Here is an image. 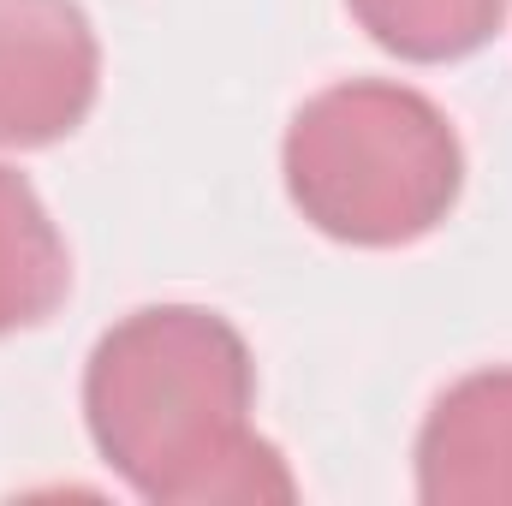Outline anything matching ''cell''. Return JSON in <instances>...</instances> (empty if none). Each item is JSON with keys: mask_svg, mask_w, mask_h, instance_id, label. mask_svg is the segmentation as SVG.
Returning a JSON list of instances; mask_svg holds the SVG:
<instances>
[{"mask_svg": "<svg viewBox=\"0 0 512 506\" xmlns=\"http://www.w3.org/2000/svg\"><path fill=\"white\" fill-rule=\"evenodd\" d=\"M245 334L203 304H143L84 364V423L131 495L155 506L292 501L298 483L251 423Z\"/></svg>", "mask_w": 512, "mask_h": 506, "instance_id": "6da1fadb", "label": "cell"}, {"mask_svg": "<svg viewBox=\"0 0 512 506\" xmlns=\"http://www.w3.org/2000/svg\"><path fill=\"white\" fill-rule=\"evenodd\" d=\"M292 209L334 245L399 251L429 239L465 191V143L411 84L346 78L316 90L280 143Z\"/></svg>", "mask_w": 512, "mask_h": 506, "instance_id": "7a4b0ae2", "label": "cell"}, {"mask_svg": "<svg viewBox=\"0 0 512 506\" xmlns=\"http://www.w3.org/2000/svg\"><path fill=\"white\" fill-rule=\"evenodd\" d=\"M102 42L78 0H0V149H48L90 120Z\"/></svg>", "mask_w": 512, "mask_h": 506, "instance_id": "3957f363", "label": "cell"}, {"mask_svg": "<svg viewBox=\"0 0 512 506\" xmlns=\"http://www.w3.org/2000/svg\"><path fill=\"white\" fill-rule=\"evenodd\" d=\"M423 506H512V370L459 376L417 429Z\"/></svg>", "mask_w": 512, "mask_h": 506, "instance_id": "277c9868", "label": "cell"}, {"mask_svg": "<svg viewBox=\"0 0 512 506\" xmlns=\"http://www.w3.org/2000/svg\"><path fill=\"white\" fill-rule=\"evenodd\" d=\"M72 292V256L36 185L0 167V340L42 328Z\"/></svg>", "mask_w": 512, "mask_h": 506, "instance_id": "5b68a950", "label": "cell"}, {"mask_svg": "<svg viewBox=\"0 0 512 506\" xmlns=\"http://www.w3.org/2000/svg\"><path fill=\"white\" fill-rule=\"evenodd\" d=\"M346 6L376 48L411 66H447L477 54L507 24L512 0H346Z\"/></svg>", "mask_w": 512, "mask_h": 506, "instance_id": "8992f818", "label": "cell"}]
</instances>
